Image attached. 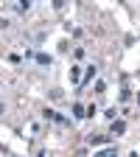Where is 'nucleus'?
Instances as JSON below:
<instances>
[{"instance_id": "4", "label": "nucleus", "mask_w": 140, "mask_h": 157, "mask_svg": "<svg viewBox=\"0 0 140 157\" xmlns=\"http://www.w3.org/2000/svg\"><path fill=\"white\" fill-rule=\"evenodd\" d=\"M36 62H39V65H51V59H48L45 53H36Z\"/></svg>"}, {"instance_id": "3", "label": "nucleus", "mask_w": 140, "mask_h": 157, "mask_svg": "<svg viewBox=\"0 0 140 157\" xmlns=\"http://www.w3.org/2000/svg\"><path fill=\"white\" fill-rule=\"evenodd\" d=\"M107 140H109V137H104V135H93L90 137V143H107Z\"/></svg>"}, {"instance_id": "1", "label": "nucleus", "mask_w": 140, "mask_h": 157, "mask_svg": "<svg viewBox=\"0 0 140 157\" xmlns=\"http://www.w3.org/2000/svg\"><path fill=\"white\" fill-rule=\"evenodd\" d=\"M95 157H115V146H109V149H104V151H98Z\"/></svg>"}, {"instance_id": "2", "label": "nucleus", "mask_w": 140, "mask_h": 157, "mask_svg": "<svg viewBox=\"0 0 140 157\" xmlns=\"http://www.w3.org/2000/svg\"><path fill=\"white\" fill-rule=\"evenodd\" d=\"M123 129H126V124H123V121H118V124H112V132H115V135H121Z\"/></svg>"}, {"instance_id": "5", "label": "nucleus", "mask_w": 140, "mask_h": 157, "mask_svg": "<svg viewBox=\"0 0 140 157\" xmlns=\"http://www.w3.org/2000/svg\"><path fill=\"white\" fill-rule=\"evenodd\" d=\"M73 112H76V118H84V107H81V104H76Z\"/></svg>"}]
</instances>
